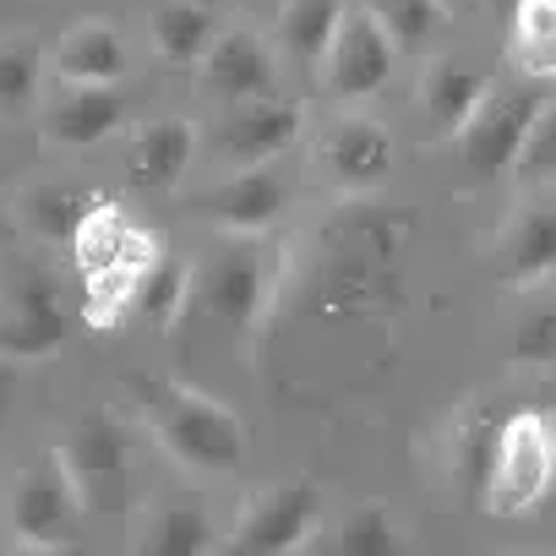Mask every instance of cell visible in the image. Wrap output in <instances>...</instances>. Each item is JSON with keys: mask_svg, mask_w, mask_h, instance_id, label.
Masks as SVG:
<instances>
[{"mask_svg": "<svg viewBox=\"0 0 556 556\" xmlns=\"http://www.w3.org/2000/svg\"><path fill=\"white\" fill-rule=\"evenodd\" d=\"M278 295H295L306 317H361L377 295H393V245L366 224H344L290 278L278 267Z\"/></svg>", "mask_w": 556, "mask_h": 556, "instance_id": "1", "label": "cell"}, {"mask_svg": "<svg viewBox=\"0 0 556 556\" xmlns=\"http://www.w3.org/2000/svg\"><path fill=\"white\" fill-rule=\"evenodd\" d=\"M142 399V420L148 431L164 442V453L197 475H229L245 464V426L235 409H224L218 399L169 382V377H148L137 388Z\"/></svg>", "mask_w": 556, "mask_h": 556, "instance_id": "2", "label": "cell"}, {"mask_svg": "<svg viewBox=\"0 0 556 556\" xmlns=\"http://www.w3.org/2000/svg\"><path fill=\"white\" fill-rule=\"evenodd\" d=\"M278 267H285V262L267 251L262 235L224 229V240L213 245V256L191 273V295H197V306L218 328L251 333L262 323V312L273 306V295H278Z\"/></svg>", "mask_w": 556, "mask_h": 556, "instance_id": "3", "label": "cell"}, {"mask_svg": "<svg viewBox=\"0 0 556 556\" xmlns=\"http://www.w3.org/2000/svg\"><path fill=\"white\" fill-rule=\"evenodd\" d=\"M551 485H556V415L513 409L507 420H496L480 507L491 518H523L551 496Z\"/></svg>", "mask_w": 556, "mask_h": 556, "instance_id": "4", "label": "cell"}, {"mask_svg": "<svg viewBox=\"0 0 556 556\" xmlns=\"http://www.w3.org/2000/svg\"><path fill=\"white\" fill-rule=\"evenodd\" d=\"M61 464L88 513L121 518L131 507V426L115 409H88L61 442Z\"/></svg>", "mask_w": 556, "mask_h": 556, "instance_id": "5", "label": "cell"}, {"mask_svg": "<svg viewBox=\"0 0 556 556\" xmlns=\"http://www.w3.org/2000/svg\"><path fill=\"white\" fill-rule=\"evenodd\" d=\"M540 99H545L540 77H523V83H507V88H485L480 110L458 131V153H464L475 180H491V175L518 164L523 137H529V126L540 115Z\"/></svg>", "mask_w": 556, "mask_h": 556, "instance_id": "6", "label": "cell"}, {"mask_svg": "<svg viewBox=\"0 0 556 556\" xmlns=\"http://www.w3.org/2000/svg\"><path fill=\"white\" fill-rule=\"evenodd\" d=\"M66 344V312L45 267H17L0 290V361H45Z\"/></svg>", "mask_w": 556, "mask_h": 556, "instance_id": "7", "label": "cell"}, {"mask_svg": "<svg viewBox=\"0 0 556 556\" xmlns=\"http://www.w3.org/2000/svg\"><path fill=\"white\" fill-rule=\"evenodd\" d=\"M323 518V485L317 480H285V485H267L245 502L240 523L224 534V545L235 551H262V556H278V551H301L312 540Z\"/></svg>", "mask_w": 556, "mask_h": 556, "instance_id": "8", "label": "cell"}, {"mask_svg": "<svg viewBox=\"0 0 556 556\" xmlns=\"http://www.w3.org/2000/svg\"><path fill=\"white\" fill-rule=\"evenodd\" d=\"M83 513H88V507H83V496H77V485H72L61 453L39 458V464L17 480V491H12V534H17L23 545H45V551L77 545Z\"/></svg>", "mask_w": 556, "mask_h": 556, "instance_id": "9", "label": "cell"}, {"mask_svg": "<svg viewBox=\"0 0 556 556\" xmlns=\"http://www.w3.org/2000/svg\"><path fill=\"white\" fill-rule=\"evenodd\" d=\"M306 115L295 99H278V93H251V99H229L218 131H213V153L218 164H273L285 148H295Z\"/></svg>", "mask_w": 556, "mask_h": 556, "instance_id": "10", "label": "cell"}, {"mask_svg": "<svg viewBox=\"0 0 556 556\" xmlns=\"http://www.w3.org/2000/svg\"><path fill=\"white\" fill-rule=\"evenodd\" d=\"M393 61H399L393 34L366 7H350L344 23H339V34H333V45H328V61H323L328 93L344 99V104H361V99H371V93L388 88Z\"/></svg>", "mask_w": 556, "mask_h": 556, "instance_id": "11", "label": "cell"}, {"mask_svg": "<svg viewBox=\"0 0 556 556\" xmlns=\"http://www.w3.org/2000/svg\"><path fill=\"white\" fill-rule=\"evenodd\" d=\"M285 202H290V186H285V175L267 169V164H245V169H235L229 180H218V186H207L197 197V207H202L207 224H218V229H251V235L273 229L278 213H285Z\"/></svg>", "mask_w": 556, "mask_h": 556, "instance_id": "12", "label": "cell"}, {"mask_svg": "<svg viewBox=\"0 0 556 556\" xmlns=\"http://www.w3.org/2000/svg\"><path fill=\"white\" fill-rule=\"evenodd\" d=\"M317 164L328 169V180L339 186V191H355V197H366V191H377L388 175H393V137H388V126H377V121H339L328 137H323V148H317Z\"/></svg>", "mask_w": 556, "mask_h": 556, "instance_id": "13", "label": "cell"}, {"mask_svg": "<svg viewBox=\"0 0 556 556\" xmlns=\"http://www.w3.org/2000/svg\"><path fill=\"white\" fill-rule=\"evenodd\" d=\"M224 545V534L213 529V513L202 496L191 491H175V496H159L142 518V529L131 534V551L142 556H202Z\"/></svg>", "mask_w": 556, "mask_h": 556, "instance_id": "14", "label": "cell"}, {"mask_svg": "<svg viewBox=\"0 0 556 556\" xmlns=\"http://www.w3.org/2000/svg\"><path fill=\"white\" fill-rule=\"evenodd\" d=\"M202 77H207V93H218L224 104L229 99H251V93H273L278 83V55L251 34V28H229L213 39V50L202 55Z\"/></svg>", "mask_w": 556, "mask_h": 556, "instance_id": "15", "label": "cell"}, {"mask_svg": "<svg viewBox=\"0 0 556 556\" xmlns=\"http://www.w3.org/2000/svg\"><path fill=\"white\" fill-rule=\"evenodd\" d=\"M126 121V104L115 83H72L50 110H45V137L61 148H93Z\"/></svg>", "mask_w": 556, "mask_h": 556, "instance_id": "16", "label": "cell"}, {"mask_svg": "<svg viewBox=\"0 0 556 556\" xmlns=\"http://www.w3.org/2000/svg\"><path fill=\"white\" fill-rule=\"evenodd\" d=\"M191 153H197L191 121L164 115V121H148V126L131 137V148H126V175H131V186H142V191H169V186H180V175L191 169Z\"/></svg>", "mask_w": 556, "mask_h": 556, "instance_id": "17", "label": "cell"}, {"mask_svg": "<svg viewBox=\"0 0 556 556\" xmlns=\"http://www.w3.org/2000/svg\"><path fill=\"white\" fill-rule=\"evenodd\" d=\"M551 273H556V202H534L496 240V278L502 285H540Z\"/></svg>", "mask_w": 556, "mask_h": 556, "instance_id": "18", "label": "cell"}, {"mask_svg": "<svg viewBox=\"0 0 556 556\" xmlns=\"http://www.w3.org/2000/svg\"><path fill=\"white\" fill-rule=\"evenodd\" d=\"M344 12H350L344 0H285V7H278V55L295 72L317 77Z\"/></svg>", "mask_w": 556, "mask_h": 556, "instance_id": "19", "label": "cell"}, {"mask_svg": "<svg viewBox=\"0 0 556 556\" xmlns=\"http://www.w3.org/2000/svg\"><path fill=\"white\" fill-rule=\"evenodd\" d=\"M72 245H77V262H83V273H110V267H142L159 245H153V235H142V229H131L110 202H93V213L77 224V235H72Z\"/></svg>", "mask_w": 556, "mask_h": 556, "instance_id": "20", "label": "cell"}, {"mask_svg": "<svg viewBox=\"0 0 556 556\" xmlns=\"http://www.w3.org/2000/svg\"><path fill=\"white\" fill-rule=\"evenodd\" d=\"M55 66H61V77H72V83H121V77H126V45H121L115 23L88 17V23H77V28L61 39Z\"/></svg>", "mask_w": 556, "mask_h": 556, "instance_id": "21", "label": "cell"}, {"mask_svg": "<svg viewBox=\"0 0 556 556\" xmlns=\"http://www.w3.org/2000/svg\"><path fill=\"white\" fill-rule=\"evenodd\" d=\"M480 99H485V77L469 61H437L426 72L420 104H426V115H431V126L442 137H458L469 126V115L480 110Z\"/></svg>", "mask_w": 556, "mask_h": 556, "instance_id": "22", "label": "cell"}, {"mask_svg": "<svg viewBox=\"0 0 556 556\" xmlns=\"http://www.w3.org/2000/svg\"><path fill=\"white\" fill-rule=\"evenodd\" d=\"M88 213H93V197H88V191H77V186H61V180L28 186V191L17 197V207H12V218H17L34 240H45V245L72 240V235H77V224H83Z\"/></svg>", "mask_w": 556, "mask_h": 556, "instance_id": "23", "label": "cell"}, {"mask_svg": "<svg viewBox=\"0 0 556 556\" xmlns=\"http://www.w3.org/2000/svg\"><path fill=\"white\" fill-rule=\"evenodd\" d=\"M148 34H153V50L169 66H202V55L218 39V23H213L207 7H197V0H164L148 23Z\"/></svg>", "mask_w": 556, "mask_h": 556, "instance_id": "24", "label": "cell"}, {"mask_svg": "<svg viewBox=\"0 0 556 556\" xmlns=\"http://www.w3.org/2000/svg\"><path fill=\"white\" fill-rule=\"evenodd\" d=\"M186 306H191V267L180 256L153 251L137 273V285H131V312L148 317L153 328H175Z\"/></svg>", "mask_w": 556, "mask_h": 556, "instance_id": "25", "label": "cell"}, {"mask_svg": "<svg viewBox=\"0 0 556 556\" xmlns=\"http://www.w3.org/2000/svg\"><path fill=\"white\" fill-rule=\"evenodd\" d=\"M507 55H513V66L523 77L556 83V0H518Z\"/></svg>", "mask_w": 556, "mask_h": 556, "instance_id": "26", "label": "cell"}, {"mask_svg": "<svg viewBox=\"0 0 556 556\" xmlns=\"http://www.w3.org/2000/svg\"><path fill=\"white\" fill-rule=\"evenodd\" d=\"M404 545H409V534L393 523V513H388L382 502L350 507L344 523L333 529V551H344V556H393V551H404Z\"/></svg>", "mask_w": 556, "mask_h": 556, "instance_id": "27", "label": "cell"}, {"mask_svg": "<svg viewBox=\"0 0 556 556\" xmlns=\"http://www.w3.org/2000/svg\"><path fill=\"white\" fill-rule=\"evenodd\" d=\"M361 7L393 34L399 50H420V45H431L437 23L447 17L437 0H361Z\"/></svg>", "mask_w": 556, "mask_h": 556, "instance_id": "28", "label": "cell"}, {"mask_svg": "<svg viewBox=\"0 0 556 556\" xmlns=\"http://www.w3.org/2000/svg\"><path fill=\"white\" fill-rule=\"evenodd\" d=\"M39 93V50L28 39H7L0 45V115L28 110Z\"/></svg>", "mask_w": 556, "mask_h": 556, "instance_id": "29", "label": "cell"}, {"mask_svg": "<svg viewBox=\"0 0 556 556\" xmlns=\"http://www.w3.org/2000/svg\"><path fill=\"white\" fill-rule=\"evenodd\" d=\"M518 180L523 186H534V180H551L556 175V83L545 88V99H540V115H534V126H529V137H523V153H518Z\"/></svg>", "mask_w": 556, "mask_h": 556, "instance_id": "30", "label": "cell"}, {"mask_svg": "<svg viewBox=\"0 0 556 556\" xmlns=\"http://www.w3.org/2000/svg\"><path fill=\"white\" fill-rule=\"evenodd\" d=\"M491 447H496V420H491V415H464L458 431H453V458H458V475H464V485H469L475 496L485 491Z\"/></svg>", "mask_w": 556, "mask_h": 556, "instance_id": "31", "label": "cell"}, {"mask_svg": "<svg viewBox=\"0 0 556 556\" xmlns=\"http://www.w3.org/2000/svg\"><path fill=\"white\" fill-rule=\"evenodd\" d=\"M513 361H523V366H551L556 361V306H540V312H529L518 323Z\"/></svg>", "mask_w": 556, "mask_h": 556, "instance_id": "32", "label": "cell"}, {"mask_svg": "<svg viewBox=\"0 0 556 556\" xmlns=\"http://www.w3.org/2000/svg\"><path fill=\"white\" fill-rule=\"evenodd\" d=\"M437 7H442V12H464V7H469V0H437Z\"/></svg>", "mask_w": 556, "mask_h": 556, "instance_id": "33", "label": "cell"}, {"mask_svg": "<svg viewBox=\"0 0 556 556\" xmlns=\"http://www.w3.org/2000/svg\"><path fill=\"white\" fill-rule=\"evenodd\" d=\"M0 404H7V377H0Z\"/></svg>", "mask_w": 556, "mask_h": 556, "instance_id": "34", "label": "cell"}]
</instances>
